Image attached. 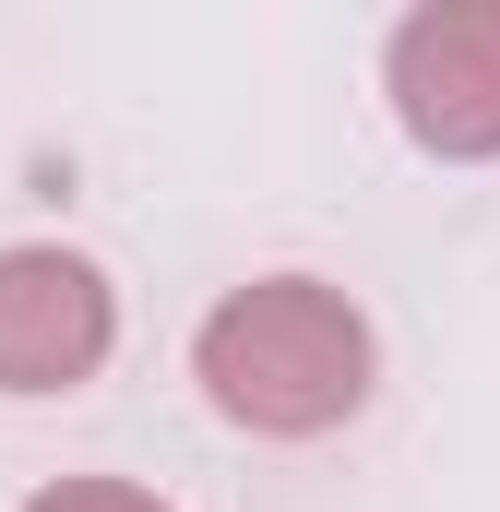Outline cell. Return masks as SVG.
<instances>
[{"mask_svg": "<svg viewBox=\"0 0 500 512\" xmlns=\"http://www.w3.org/2000/svg\"><path fill=\"white\" fill-rule=\"evenodd\" d=\"M191 382L250 441H322V429H346L370 405L381 334H370V310L346 286H322V274H250V286H227L203 310Z\"/></svg>", "mask_w": 500, "mask_h": 512, "instance_id": "1", "label": "cell"}, {"mask_svg": "<svg viewBox=\"0 0 500 512\" xmlns=\"http://www.w3.org/2000/svg\"><path fill=\"white\" fill-rule=\"evenodd\" d=\"M381 96L393 131L441 167H489L500 155V0H417L381 36Z\"/></svg>", "mask_w": 500, "mask_h": 512, "instance_id": "2", "label": "cell"}, {"mask_svg": "<svg viewBox=\"0 0 500 512\" xmlns=\"http://www.w3.org/2000/svg\"><path fill=\"white\" fill-rule=\"evenodd\" d=\"M108 358H120L108 262L72 251V239H12L0 251V393L48 405V393H84Z\"/></svg>", "mask_w": 500, "mask_h": 512, "instance_id": "3", "label": "cell"}, {"mask_svg": "<svg viewBox=\"0 0 500 512\" xmlns=\"http://www.w3.org/2000/svg\"><path fill=\"white\" fill-rule=\"evenodd\" d=\"M24 512H179V501H155V489H131V477H48Z\"/></svg>", "mask_w": 500, "mask_h": 512, "instance_id": "4", "label": "cell"}]
</instances>
